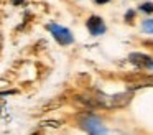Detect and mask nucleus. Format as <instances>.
Masks as SVG:
<instances>
[{"label": "nucleus", "instance_id": "f257e3e1", "mask_svg": "<svg viewBox=\"0 0 153 135\" xmlns=\"http://www.w3.org/2000/svg\"><path fill=\"white\" fill-rule=\"evenodd\" d=\"M50 31L53 33V36L56 38V41L59 43V45H63V46L71 45L73 40H74L69 30L64 28V26H61V25H56V23H51L50 25Z\"/></svg>", "mask_w": 153, "mask_h": 135}, {"label": "nucleus", "instance_id": "f03ea898", "mask_svg": "<svg viewBox=\"0 0 153 135\" xmlns=\"http://www.w3.org/2000/svg\"><path fill=\"white\" fill-rule=\"evenodd\" d=\"M81 125H82V128L87 134H105L107 132L105 128H104L102 122H100L99 119H96L94 115H86V117H82Z\"/></svg>", "mask_w": 153, "mask_h": 135}, {"label": "nucleus", "instance_id": "7ed1b4c3", "mask_svg": "<svg viewBox=\"0 0 153 135\" xmlns=\"http://www.w3.org/2000/svg\"><path fill=\"white\" fill-rule=\"evenodd\" d=\"M128 59L135 66H140V68H153V58H150L146 54H142V53H132L128 56Z\"/></svg>", "mask_w": 153, "mask_h": 135}, {"label": "nucleus", "instance_id": "20e7f679", "mask_svg": "<svg viewBox=\"0 0 153 135\" xmlns=\"http://www.w3.org/2000/svg\"><path fill=\"white\" fill-rule=\"evenodd\" d=\"M132 101V94L130 92H123V94H115V95H110L109 102L105 105H110V107H122V105H127L128 102Z\"/></svg>", "mask_w": 153, "mask_h": 135}, {"label": "nucleus", "instance_id": "39448f33", "mask_svg": "<svg viewBox=\"0 0 153 135\" xmlns=\"http://www.w3.org/2000/svg\"><path fill=\"white\" fill-rule=\"evenodd\" d=\"M87 28H89V31L92 33V35H102V33L105 31V26H104L100 16H96V15H92L87 20Z\"/></svg>", "mask_w": 153, "mask_h": 135}, {"label": "nucleus", "instance_id": "423d86ee", "mask_svg": "<svg viewBox=\"0 0 153 135\" xmlns=\"http://www.w3.org/2000/svg\"><path fill=\"white\" fill-rule=\"evenodd\" d=\"M142 26H143V31L145 33H153V20H145Z\"/></svg>", "mask_w": 153, "mask_h": 135}, {"label": "nucleus", "instance_id": "0eeeda50", "mask_svg": "<svg viewBox=\"0 0 153 135\" xmlns=\"http://www.w3.org/2000/svg\"><path fill=\"white\" fill-rule=\"evenodd\" d=\"M140 10H143V12H146V13H152L153 12V3H150V2L143 3V5H140Z\"/></svg>", "mask_w": 153, "mask_h": 135}, {"label": "nucleus", "instance_id": "6e6552de", "mask_svg": "<svg viewBox=\"0 0 153 135\" xmlns=\"http://www.w3.org/2000/svg\"><path fill=\"white\" fill-rule=\"evenodd\" d=\"M132 18H133V12H128L125 15V22H132Z\"/></svg>", "mask_w": 153, "mask_h": 135}, {"label": "nucleus", "instance_id": "1a4fd4ad", "mask_svg": "<svg viewBox=\"0 0 153 135\" xmlns=\"http://www.w3.org/2000/svg\"><path fill=\"white\" fill-rule=\"evenodd\" d=\"M12 3H13V5H22L23 0H12Z\"/></svg>", "mask_w": 153, "mask_h": 135}, {"label": "nucleus", "instance_id": "9d476101", "mask_svg": "<svg viewBox=\"0 0 153 135\" xmlns=\"http://www.w3.org/2000/svg\"><path fill=\"white\" fill-rule=\"evenodd\" d=\"M97 3H107V2H110V0H96Z\"/></svg>", "mask_w": 153, "mask_h": 135}]
</instances>
